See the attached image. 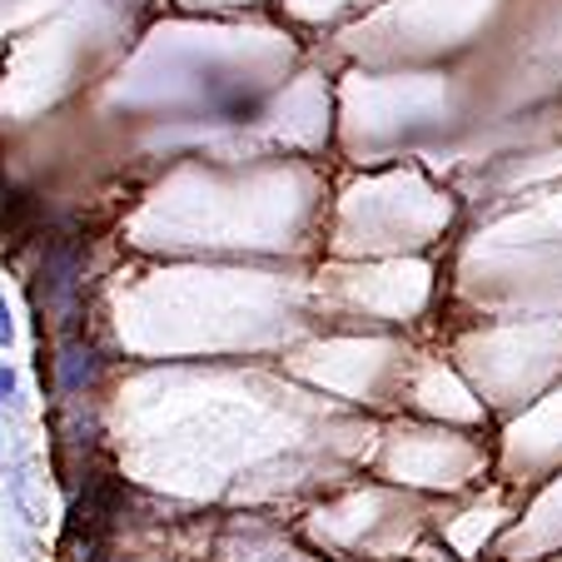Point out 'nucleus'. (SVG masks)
<instances>
[{"label": "nucleus", "mask_w": 562, "mask_h": 562, "mask_svg": "<svg viewBox=\"0 0 562 562\" xmlns=\"http://www.w3.org/2000/svg\"><path fill=\"white\" fill-rule=\"evenodd\" d=\"M15 389H21V383H15V369L11 363H0V414L15 408Z\"/></svg>", "instance_id": "obj_1"}, {"label": "nucleus", "mask_w": 562, "mask_h": 562, "mask_svg": "<svg viewBox=\"0 0 562 562\" xmlns=\"http://www.w3.org/2000/svg\"><path fill=\"white\" fill-rule=\"evenodd\" d=\"M11 344H15V314L5 304V294H0V349H11Z\"/></svg>", "instance_id": "obj_2"}]
</instances>
